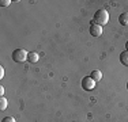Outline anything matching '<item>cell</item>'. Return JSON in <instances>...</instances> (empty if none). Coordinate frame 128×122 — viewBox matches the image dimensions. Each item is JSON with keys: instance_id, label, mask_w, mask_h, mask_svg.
<instances>
[{"instance_id": "1", "label": "cell", "mask_w": 128, "mask_h": 122, "mask_svg": "<svg viewBox=\"0 0 128 122\" xmlns=\"http://www.w3.org/2000/svg\"><path fill=\"white\" fill-rule=\"evenodd\" d=\"M109 22V12L106 10H101L96 11V14H94V23L100 24V26H104V24H106Z\"/></svg>"}, {"instance_id": "2", "label": "cell", "mask_w": 128, "mask_h": 122, "mask_svg": "<svg viewBox=\"0 0 128 122\" xmlns=\"http://www.w3.org/2000/svg\"><path fill=\"white\" fill-rule=\"evenodd\" d=\"M27 56H29V53L25 49H15L12 52V60L15 62H23L25 60H27Z\"/></svg>"}, {"instance_id": "3", "label": "cell", "mask_w": 128, "mask_h": 122, "mask_svg": "<svg viewBox=\"0 0 128 122\" xmlns=\"http://www.w3.org/2000/svg\"><path fill=\"white\" fill-rule=\"evenodd\" d=\"M82 87H83V90H86V91H91V90H94V87H96V81H94L90 76H86L84 79H82Z\"/></svg>"}, {"instance_id": "4", "label": "cell", "mask_w": 128, "mask_h": 122, "mask_svg": "<svg viewBox=\"0 0 128 122\" xmlns=\"http://www.w3.org/2000/svg\"><path fill=\"white\" fill-rule=\"evenodd\" d=\"M101 34H102V26L94 23V20H93V22H91V24H90V35H93V37H100Z\"/></svg>"}, {"instance_id": "5", "label": "cell", "mask_w": 128, "mask_h": 122, "mask_svg": "<svg viewBox=\"0 0 128 122\" xmlns=\"http://www.w3.org/2000/svg\"><path fill=\"white\" fill-rule=\"evenodd\" d=\"M90 77L93 79L94 81H100V80H101V79H102V72L100 71V69H94V71L91 72Z\"/></svg>"}, {"instance_id": "6", "label": "cell", "mask_w": 128, "mask_h": 122, "mask_svg": "<svg viewBox=\"0 0 128 122\" xmlns=\"http://www.w3.org/2000/svg\"><path fill=\"white\" fill-rule=\"evenodd\" d=\"M118 23L123 24V26H128V12H123L118 16Z\"/></svg>"}, {"instance_id": "7", "label": "cell", "mask_w": 128, "mask_h": 122, "mask_svg": "<svg viewBox=\"0 0 128 122\" xmlns=\"http://www.w3.org/2000/svg\"><path fill=\"white\" fill-rule=\"evenodd\" d=\"M120 61H121L123 65L128 66V50H124L120 53Z\"/></svg>"}, {"instance_id": "8", "label": "cell", "mask_w": 128, "mask_h": 122, "mask_svg": "<svg viewBox=\"0 0 128 122\" xmlns=\"http://www.w3.org/2000/svg\"><path fill=\"white\" fill-rule=\"evenodd\" d=\"M38 59H40V56H38V53H36V52H30L29 56H27V60H29L30 62H37Z\"/></svg>"}, {"instance_id": "9", "label": "cell", "mask_w": 128, "mask_h": 122, "mask_svg": "<svg viewBox=\"0 0 128 122\" xmlns=\"http://www.w3.org/2000/svg\"><path fill=\"white\" fill-rule=\"evenodd\" d=\"M7 105H8V100L2 96L0 98V111H4V110L7 109Z\"/></svg>"}, {"instance_id": "10", "label": "cell", "mask_w": 128, "mask_h": 122, "mask_svg": "<svg viewBox=\"0 0 128 122\" xmlns=\"http://www.w3.org/2000/svg\"><path fill=\"white\" fill-rule=\"evenodd\" d=\"M2 122H15V118L14 117H4L2 120Z\"/></svg>"}, {"instance_id": "11", "label": "cell", "mask_w": 128, "mask_h": 122, "mask_svg": "<svg viewBox=\"0 0 128 122\" xmlns=\"http://www.w3.org/2000/svg\"><path fill=\"white\" fill-rule=\"evenodd\" d=\"M10 4H11L10 0H2V1H0V5H2V7H7V5H10Z\"/></svg>"}, {"instance_id": "12", "label": "cell", "mask_w": 128, "mask_h": 122, "mask_svg": "<svg viewBox=\"0 0 128 122\" xmlns=\"http://www.w3.org/2000/svg\"><path fill=\"white\" fill-rule=\"evenodd\" d=\"M3 76H4V68H3V66H0V79H2Z\"/></svg>"}, {"instance_id": "13", "label": "cell", "mask_w": 128, "mask_h": 122, "mask_svg": "<svg viewBox=\"0 0 128 122\" xmlns=\"http://www.w3.org/2000/svg\"><path fill=\"white\" fill-rule=\"evenodd\" d=\"M3 94H4V87H3V85H0V95L3 96Z\"/></svg>"}, {"instance_id": "14", "label": "cell", "mask_w": 128, "mask_h": 122, "mask_svg": "<svg viewBox=\"0 0 128 122\" xmlns=\"http://www.w3.org/2000/svg\"><path fill=\"white\" fill-rule=\"evenodd\" d=\"M126 50H128V41L126 42Z\"/></svg>"}, {"instance_id": "15", "label": "cell", "mask_w": 128, "mask_h": 122, "mask_svg": "<svg viewBox=\"0 0 128 122\" xmlns=\"http://www.w3.org/2000/svg\"><path fill=\"white\" fill-rule=\"evenodd\" d=\"M127 90H128V83H127Z\"/></svg>"}]
</instances>
